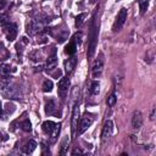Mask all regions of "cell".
<instances>
[{
  "label": "cell",
  "instance_id": "6da1fadb",
  "mask_svg": "<svg viewBox=\"0 0 156 156\" xmlns=\"http://www.w3.org/2000/svg\"><path fill=\"white\" fill-rule=\"evenodd\" d=\"M41 129L45 134L49 135L50 138V143L54 144L60 134V130H61V124L60 123H55L52 121H45L43 124H41Z\"/></svg>",
  "mask_w": 156,
  "mask_h": 156
},
{
  "label": "cell",
  "instance_id": "7a4b0ae2",
  "mask_svg": "<svg viewBox=\"0 0 156 156\" xmlns=\"http://www.w3.org/2000/svg\"><path fill=\"white\" fill-rule=\"evenodd\" d=\"M126 20H127V9L122 7V9L119 10L117 17H116V21H115L113 26H112V30H113V32L119 30V29L123 27V24L126 23Z\"/></svg>",
  "mask_w": 156,
  "mask_h": 156
},
{
  "label": "cell",
  "instance_id": "3957f363",
  "mask_svg": "<svg viewBox=\"0 0 156 156\" xmlns=\"http://www.w3.org/2000/svg\"><path fill=\"white\" fill-rule=\"evenodd\" d=\"M94 117L89 113H85L80 119H79V124H78V134H83L93 123Z\"/></svg>",
  "mask_w": 156,
  "mask_h": 156
},
{
  "label": "cell",
  "instance_id": "277c9868",
  "mask_svg": "<svg viewBox=\"0 0 156 156\" xmlns=\"http://www.w3.org/2000/svg\"><path fill=\"white\" fill-rule=\"evenodd\" d=\"M2 28H4V32L6 34L7 40L9 41H13L16 39V37H17V26L15 23H9L7 22Z\"/></svg>",
  "mask_w": 156,
  "mask_h": 156
},
{
  "label": "cell",
  "instance_id": "5b68a950",
  "mask_svg": "<svg viewBox=\"0 0 156 156\" xmlns=\"http://www.w3.org/2000/svg\"><path fill=\"white\" fill-rule=\"evenodd\" d=\"M78 122H79V106L74 105L73 112H72V118H71V129H72V138L73 139L76 136V130L78 128Z\"/></svg>",
  "mask_w": 156,
  "mask_h": 156
},
{
  "label": "cell",
  "instance_id": "8992f818",
  "mask_svg": "<svg viewBox=\"0 0 156 156\" xmlns=\"http://www.w3.org/2000/svg\"><path fill=\"white\" fill-rule=\"evenodd\" d=\"M113 132V122L112 121H106L104 127H102V130H101V141H105L106 139H108L111 136Z\"/></svg>",
  "mask_w": 156,
  "mask_h": 156
},
{
  "label": "cell",
  "instance_id": "52a82bcc",
  "mask_svg": "<svg viewBox=\"0 0 156 156\" xmlns=\"http://www.w3.org/2000/svg\"><path fill=\"white\" fill-rule=\"evenodd\" d=\"M102 68H104V61H102V58L95 60V62L93 65V68H91V76H93V78L100 77V74L102 73Z\"/></svg>",
  "mask_w": 156,
  "mask_h": 156
},
{
  "label": "cell",
  "instance_id": "ba28073f",
  "mask_svg": "<svg viewBox=\"0 0 156 156\" xmlns=\"http://www.w3.org/2000/svg\"><path fill=\"white\" fill-rule=\"evenodd\" d=\"M68 87H69V78L68 77H62L58 82V93L62 98L68 91Z\"/></svg>",
  "mask_w": 156,
  "mask_h": 156
},
{
  "label": "cell",
  "instance_id": "9c48e42d",
  "mask_svg": "<svg viewBox=\"0 0 156 156\" xmlns=\"http://www.w3.org/2000/svg\"><path fill=\"white\" fill-rule=\"evenodd\" d=\"M143 126V115L140 111H134L132 116V127L134 129H139Z\"/></svg>",
  "mask_w": 156,
  "mask_h": 156
},
{
  "label": "cell",
  "instance_id": "30bf717a",
  "mask_svg": "<svg viewBox=\"0 0 156 156\" xmlns=\"http://www.w3.org/2000/svg\"><path fill=\"white\" fill-rule=\"evenodd\" d=\"M35 147H37V143H35L34 140H29V141H27V143L21 147V151H22L23 154H26V155H29V154H32V152L35 150Z\"/></svg>",
  "mask_w": 156,
  "mask_h": 156
},
{
  "label": "cell",
  "instance_id": "8fae6325",
  "mask_svg": "<svg viewBox=\"0 0 156 156\" xmlns=\"http://www.w3.org/2000/svg\"><path fill=\"white\" fill-rule=\"evenodd\" d=\"M56 65H57V57H56V54H55V51H54V54L48 57L45 68H46V71H52V69L56 67Z\"/></svg>",
  "mask_w": 156,
  "mask_h": 156
},
{
  "label": "cell",
  "instance_id": "7c38bea8",
  "mask_svg": "<svg viewBox=\"0 0 156 156\" xmlns=\"http://www.w3.org/2000/svg\"><path fill=\"white\" fill-rule=\"evenodd\" d=\"M39 28H40V26H39V23L37 21H30L27 24V33L29 35H34L37 32H39Z\"/></svg>",
  "mask_w": 156,
  "mask_h": 156
},
{
  "label": "cell",
  "instance_id": "4fadbf2b",
  "mask_svg": "<svg viewBox=\"0 0 156 156\" xmlns=\"http://www.w3.org/2000/svg\"><path fill=\"white\" fill-rule=\"evenodd\" d=\"M55 110H56V106H55L54 100H49V101H46V104H45V112H46V115H49V116L56 115Z\"/></svg>",
  "mask_w": 156,
  "mask_h": 156
},
{
  "label": "cell",
  "instance_id": "5bb4252c",
  "mask_svg": "<svg viewBox=\"0 0 156 156\" xmlns=\"http://www.w3.org/2000/svg\"><path fill=\"white\" fill-rule=\"evenodd\" d=\"M76 51H77V43L72 39V40L66 45V48H65V52L68 54V55H74Z\"/></svg>",
  "mask_w": 156,
  "mask_h": 156
},
{
  "label": "cell",
  "instance_id": "9a60e30c",
  "mask_svg": "<svg viewBox=\"0 0 156 156\" xmlns=\"http://www.w3.org/2000/svg\"><path fill=\"white\" fill-rule=\"evenodd\" d=\"M76 63H77L76 57H74V56L69 57V58H68V60L65 62V68H66V72H67V73L72 72V71H73V68L76 67Z\"/></svg>",
  "mask_w": 156,
  "mask_h": 156
},
{
  "label": "cell",
  "instance_id": "2e32d148",
  "mask_svg": "<svg viewBox=\"0 0 156 156\" xmlns=\"http://www.w3.org/2000/svg\"><path fill=\"white\" fill-rule=\"evenodd\" d=\"M10 72H11L10 65H6V63L0 65V77H1V78L9 77V76H10Z\"/></svg>",
  "mask_w": 156,
  "mask_h": 156
},
{
  "label": "cell",
  "instance_id": "e0dca14e",
  "mask_svg": "<svg viewBox=\"0 0 156 156\" xmlns=\"http://www.w3.org/2000/svg\"><path fill=\"white\" fill-rule=\"evenodd\" d=\"M89 90H90V94L91 95H98L99 91H100V83L98 80H93L90 83V89Z\"/></svg>",
  "mask_w": 156,
  "mask_h": 156
},
{
  "label": "cell",
  "instance_id": "ac0fdd59",
  "mask_svg": "<svg viewBox=\"0 0 156 156\" xmlns=\"http://www.w3.org/2000/svg\"><path fill=\"white\" fill-rule=\"evenodd\" d=\"M11 85V79L9 78V77H5V78H2L1 80H0V91H5Z\"/></svg>",
  "mask_w": 156,
  "mask_h": 156
},
{
  "label": "cell",
  "instance_id": "d6986e66",
  "mask_svg": "<svg viewBox=\"0 0 156 156\" xmlns=\"http://www.w3.org/2000/svg\"><path fill=\"white\" fill-rule=\"evenodd\" d=\"M68 144H69V139H68V136H66V138L62 140V143H61V147H60V151H58L60 155H65V154L67 152Z\"/></svg>",
  "mask_w": 156,
  "mask_h": 156
},
{
  "label": "cell",
  "instance_id": "ffe728a7",
  "mask_svg": "<svg viewBox=\"0 0 156 156\" xmlns=\"http://www.w3.org/2000/svg\"><path fill=\"white\" fill-rule=\"evenodd\" d=\"M138 5H139L140 15H144L149 7V0H138Z\"/></svg>",
  "mask_w": 156,
  "mask_h": 156
},
{
  "label": "cell",
  "instance_id": "44dd1931",
  "mask_svg": "<svg viewBox=\"0 0 156 156\" xmlns=\"http://www.w3.org/2000/svg\"><path fill=\"white\" fill-rule=\"evenodd\" d=\"M85 17H87V13H85V12L79 13L78 16H76V20H74V26H76L77 28H78V27H80V26L83 24L84 20H85Z\"/></svg>",
  "mask_w": 156,
  "mask_h": 156
},
{
  "label": "cell",
  "instance_id": "7402d4cb",
  "mask_svg": "<svg viewBox=\"0 0 156 156\" xmlns=\"http://www.w3.org/2000/svg\"><path fill=\"white\" fill-rule=\"evenodd\" d=\"M52 88H54V83L51 80H49V79H46L43 83V87H41V89H43L44 93H50L52 90Z\"/></svg>",
  "mask_w": 156,
  "mask_h": 156
},
{
  "label": "cell",
  "instance_id": "603a6c76",
  "mask_svg": "<svg viewBox=\"0 0 156 156\" xmlns=\"http://www.w3.org/2000/svg\"><path fill=\"white\" fill-rule=\"evenodd\" d=\"M116 101H117V96H116V93L113 91V93H111V94L107 96V99H106V104H107V106L112 107V106L116 104Z\"/></svg>",
  "mask_w": 156,
  "mask_h": 156
},
{
  "label": "cell",
  "instance_id": "cb8c5ba5",
  "mask_svg": "<svg viewBox=\"0 0 156 156\" xmlns=\"http://www.w3.org/2000/svg\"><path fill=\"white\" fill-rule=\"evenodd\" d=\"M21 128L24 130V132H30L32 130V124L29 122V119H24L21 122Z\"/></svg>",
  "mask_w": 156,
  "mask_h": 156
},
{
  "label": "cell",
  "instance_id": "d4e9b609",
  "mask_svg": "<svg viewBox=\"0 0 156 156\" xmlns=\"http://www.w3.org/2000/svg\"><path fill=\"white\" fill-rule=\"evenodd\" d=\"M13 111H15V105L7 102V104H6V107H5V113H4V116H6V115H9V113H12ZM4 116H2V118H5Z\"/></svg>",
  "mask_w": 156,
  "mask_h": 156
},
{
  "label": "cell",
  "instance_id": "484cf974",
  "mask_svg": "<svg viewBox=\"0 0 156 156\" xmlns=\"http://www.w3.org/2000/svg\"><path fill=\"white\" fill-rule=\"evenodd\" d=\"M7 15L5 13H0V27H4L6 23H7Z\"/></svg>",
  "mask_w": 156,
  "mask_h": 156
},
{
  "label": "cell",
  "instance_id": "4316f807",
  "mask_svg": "<svg viewBox=\"0 0 156 156\" xmlns=\"http://www.w3.org/2000/svg\"><path fill=\"white\" fill-rule=\"evenodd\" d=\"M41 146H43V155H45V154H49V152H50V151H46V147H45L46 145H45L44 143L41 144Z\"/></svg>",
  "mask_w": 156,
  "mask_h": 156
},
{
  "label": "cell",
  "instance_id": "83f0119b",
  "mask_svg": "<svg viewBox=\"0 0 156 156\" xmlns=\"http://www.w3.org/2000/svg\"><path fill=\"white\" fill-rule=\"evenodd\" d=\"M5 5H6V1L5 0H0V10H2L5 7Z\"/></svg>",
  "mask_w": 156,
  "mask_h": 156
},
{
  "label": "cell",
  "instance_id": "f1b7e54d",
  "mask_svg": "<svg viewBox=\"0 0 156 156\" xmlns=\"http://www.w3.org/2000/svg\"><path fill=\"white\" fill-rule=\"evenodd\" d=\"M76 154H83V151H82V150H79V149H76V150H73V151H72V155H76Z\"/></svg>",
  "mask_w": 156,
  "mask_h": 156
},
{
  "label": "cell",
  "instance_id": "f546056e",
  "mask_svg": "<svg viewBox=\"0 0 156 156\" xmlns=\"http://www.w3.org/2000/svg\"><path fill=\"white\" fill-rule=\"evenodd\" d=\"M154 116H155V108H154V110H152V111H151V115H150V119H151V121H152V119H154V118H155V117H154Z\"/></svg>",
  "mask_w": 156,
  "mask_h": 156
},
{
  "label": "cell",
  "instance_id": "4dcf8cb0",
  "mask_svg": "<svg viewBox=\"0 0 156 156\" xmlns=\"http://www.w3.org/2000/svg\"><path fill=\"white\" fill-rule=\"evenodd\" d=\"M2 115H4V111H2V107H1V102H0V116L2 118Z\"/></svg>",
  "mask_w": 156,
  "mask_h": 156
}]
</instances>
